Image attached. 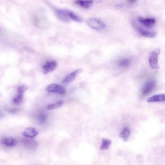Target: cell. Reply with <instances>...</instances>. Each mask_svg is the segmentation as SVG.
<instances>
[{"mask_svg": "<svg viewBox=\"0 0 165 165\" xmlns=\"http://www.w3.org/2000/svg\"><path fill=\"white\" fill-rule=\"evenodd\" d=\"M86 23L91 28L97 31H102L106 27V25L104 22L95 18L87 19Z\"/></svg>", "mask_w": 165, "mask_h": 165, "instance_id": "6da1fadb", "label": "cell"}, {"mask_svg": "<svg viewBox=\"0 0 165 165\" xmlns=\"http://www.w3.org/2000/svg\"><path fill=\"white\" fill-rule=\"evenodd\" d=\"M157 86V82L154 80H149L146 82L144 84L141 91L143 96L149 95L155 89Z\"/></svg>", "mask_w": 165, "mask_h": 165, "instance_id": "7a4b0ae2", "label": "cell"}, {"mask_svg": "<svg viewBox=\"0 0 165 165\" xmlns=\"http://www.w3.org/2000/svg\"><path fill=\"white\" fill-rule=\"evenodd\" d=\"M160 52V49H157L153 51L149 59L150 67L153 69H157L159 68L158 57Z\"/></svg>", "mask_w": 165, "mask_h": 165, "instance_id": "3957f363", "label": "cell"}, {"mask_svg": "<svg viewBox=\"0 0 165 165\" xmlns=\"http://www.w3.org/2000/svg\"><path fill=\"white\" fill-rule=\"evenodd\" d=\"M70 11L58 9L55 11L56 15L58 19L63 22H68L71 21L69 15Z\"/></svg>", "mask_w": 165, "mask_h": 165, "instance_id": "277c9868", "label": "cell"}, {"mask_svg": "<svg viewBox=\"0 0 165 165\" xmlns=\"http://www.w3.org/2000/svg\"><path fill=\"white\" fill-rule=\"evenodd\" d=\"M39 134V131L36 128L30 127L27 128L22 134L24 136L31 139L34 138Z\"/></svg>", "mask_w": 165, "mask_h": 165, "instance_id": "5b68a950", "label": "cell"}, {"mask_svg": "<svg viewBox=\"0 0 165 165\" xmlns=\"http://www.w3.org/2000/svg\"><path fill=\"white\" fill-rule=\"evenodd\" d=\"M57 66V62L54 61H48L42 67V70L44 74L48 73L53 71Z\"/></svg>", "mask_w": 165, "mask_h": 165, "instance_id": "8992f818", "label": "cell"}, {"mask_svg": "<svg viewBox=\"0 0 165 165\" xmlns=\"http://www.w3.org/2000/svg\"><path fill=\"white\" fill-rule=\"evenodd\" d=\"M47 90L49 92L57 93L60 94H64L66 93V90L61 86L56 84H51L49 86Z\"/></svg>", "mask_w": 165, "mask_h": 165, "instance_id": "52a82bcc", "label": "cell"}, {"mask_svg": "<svg viewBox=\"0 0 165 165\" xmlns=\"http://www.w3.org/2000/svg\"><path fill=\"white\" fill-rule=\"evenodd\" d=\"M139 21L144 26L148 28H151L156 23V20L154 18H143L139 17Z\"/></svg>", "mask_w": 165, "mask_h": 165, "instance_id": "ba28073f", "label": "cell"}, {"mask_svg": "<svg viewBox=\"0 0 165 165\" xmlns=\"http://www.w3.org/2000/svg\"><path fill=\"white\" fill-rule=\"evenodd\" d=\"M0 143L9 147H13L16 144L17 141L12 137H3L0 140Z\"/></svg>", "mask_w": 165, "mask_h": 165, "instance_id": "9c48e42d", "label": "cell"}, {"mask_svg": "<svg viewBox=\"0 0 165 165\" xmlns=\"http://www.w3.org/2000/svg\"><path fill=\"white\" fill-rule=\"evenodd\" d=\"M82 72L81 69H77L67 76L63 80V82L64 83H69L74 81L77 76Z\"/></svg>", "mask_w": 165, "mask_h": 165, "instance_id": "30bf717a", "label": "cell"}, {"mask_svg": "<svg viewBox=\"0 0 165 165\" xmlns=\"http://www.w3.org/2000/svg\"><path fill=\"white\" fill-rule=\"evenodd\" d=\"M22 144L26 148L29 149H34L37 147L38 143L35 140L28 139L22 140Z\"/></svg>", "mask_w": 165, "mask_h": 165, "instance_id": "8fae6325", "label": "cell"}, {"mask_svg": "<svg viewBox=\"0 0 165 165\" xmlns=\"http://www.w3.org/2000/svg\"><path fill=\"white\" fill-rule=\"evenodd\" d=\"M137 31L142 36L146 38H153L157 35V33L154 31H147L138 27L137 28Z\"/></svg>", "mask_w": 165, "mask_h": 165, "instance_id": "7c38bea8", "label": "cell"}, {"mask_svg": "<svg viewBox=\"0 0 165 165\" xmlns=\"http://www.w3.org/2000/svg\"><path fill=\"white\" fill-rule=\"evenodd\" d=\"M165 96L164 94L155 95L148 98L147 101L149 103L164 101Z\"/></svg>", "mask_w": 165, "mask_h": 165, "instance_id": "4fadbf2b", "label": "cell"}, {"mask_svg": "<svg viewBox=\"0 0 165 165\" xmlns=\"http://www.w3.org/2000/svg\"><path fill=\"white\" fill-rule=\"evenodd\" d=\"M130 130L128 127H125L120 134V137L124 141H126L129 139Z\"/></svg>", "mask_w": 165, "mask_h": 165, "instance_id": "5bb4252c", "label": "cell"}, {"mask_svg": "<svg viewBox=\"0 0 165 165\" xmlns=\"http://www.w3.org/2000/svg\"><path fill=\"white\" fill-rule=\"evenodd\" d=\"M75 2L76 4L86 9H88L92 5L94 2L93 1H76Z\"/></svg>", "mask_w": 165, "mask_h": 165, "instance_id": "9a60e30c", "label": "cell"}, {"mask_svg": "<svg viewBox=\"0 0 165 165\" xmlns=\"http://www.w3.org/2000/svg\"><path fill=\"white\" fill-rule=\"evenodd\" d=\"M130 60L127 58H123L119 60L118 62V66L122 68H126L129 66L130 64Z\"/></svg>", "mask_w": 165, "mask_h": 165, "instance_id": "2e32d148", "label": "cell"}, {"mask_svg": "<svg viewBox=\"0 0 165 165\" xmlns=\"http://www.w3.org/2000/svg\"><path fill=\"white\" fill-rule=\"evenodd\" d=\"M112 143L111 140L106 139H103L102 140L101 145V146L100 149L101 150H107L109 149V146Z\"/></svg>", "mask_w": 165, "mask_h": 165, "instance_id": "e0dca14e", "label": "cell"}, {"mask_svg": "<svg viewBox=\"0 0 165 165\" xmlns=\"http://www.w3.org/2000/svg\"><path fill=\"white\" fill-rule=\"evenodd\" d=\"M69 15L71 20L78 22L82 21L81 18L74 12L70 11Z\"/></svg>", "mask_w": 165, "mask_h": 165, "instance_id": "ac0fdd59", "label": "cell"}, {"mask_svg": "<svg viewBox=\"0 0 165 165\" xmlns=\"http://www.w3.org/2000/svg\"><path fill=\"white\" fill-rule=\"evenodd\" d=\"M24 95L23 94L18 93V95L14 98L13 102L17 105L20 104L22 101Z\"/></svg>", "mask_w": 165, "mask_h": 165, "instance_id": "d6986e66", "label": "cell"}, {"mask_svg": "<svg viewBox=\"0 0 165 165\" xmlns=\"http://www.w3.org/2000/svg\"><path fill=\"white\" fill-rule=\"evenodd\" d=\"M64 104L63 102L62 101H59L56 103L50 104L47 106L49 109H53L61 107Z\"/></svg>", "mask_w": 165, "mask_h": 165, "instance_id": "ffe728a7", "label": "cell"}, {"mask_svg": "<svg viewBox=\"0 0 165 165\" xmlns=\"http://www.w3.org/2000/svg\"><path fill=\"white\" fill-rule=\"evenodd\" d=\"M28 87L25 85H22L20 87L18 88V93L24 94L25 91L26 90Z\"/></svg>", "mask_w": 165, "mask_h": 165, "instance_id": "44dd1931", "label": "cell"}, {"mask_svg": "<svg viewBox=\"0 0 165 165\" xmlns=\"http://www.w3.org/2000/svg\"><path fill=\"white\" fill-rule=\"evenodd\" d=\"M46 116L45 115H40L38 117V120L42 124L44 123L46 120Z\"/></svg>", "mask_w": 165, "mask_h": 165, "instance_id": "7402d4cb", "label": "cell"}, {"mask_svg": "<svg viewBox=\"0 0 165 165\" xmlns=\"http://www.w3.org/2000/svg\"><path fill=\"white\" fill-rule=\"evenodd\" d=\"M128 3L130 4H133L135 3L136 2H137L136 1H128Z\"/></svg>", "mask_w": 165, "mask_h": 165, "instance_id": "603a6c76", "label": "cell"}]
</instances>
